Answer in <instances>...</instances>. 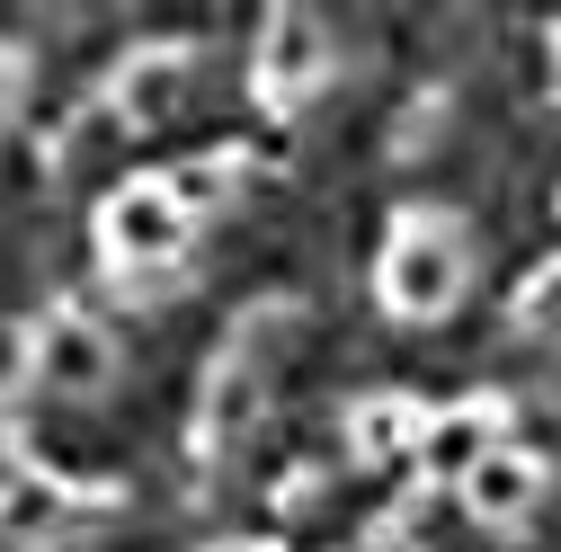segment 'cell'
I'll list each match as a JSON object with an SVG mask.
<instances>
[{"mask_svg": "<svg viewBox=\"0 0 561 552\" xmlns=\"http://www.w3.org/2000/svg\"><path fill=\"white\" fill-rule=\"evenodd\" d=\"M161 187L187 205V215H215V205L232 196V170L224 161H179V170H161Z\"/></svg>", "mask_w": 561, "mask_h": 552, "instance_id": "9", "label": "cell"}, {"mask_svg": "<svg viewBox=\"0 0 561 552\" xmlns=\"http://www.w3.org/2000/svg\"><path fill=\"white\" fill-rule=\"evenodd\" d=\"M517 321H526V330H561V267H543L535 286H526V303H517Z\"/></svg>", "mask_w": 561, "mask_h": 552, "instance_id": "10", "label": "cell"}, {"mask_svg": "<svg viewBox=\"0 0 561 552\" xmlns=\"http://www.w3.org/2000/svg\"><path fill=\"white\" fill-rule=\"evenodd\" d=\"M321 72H330V27L312 10H276L267 36H259V90L276 107H295V99L321 90Z\"/></svg>", "mask_w": 561, "mask_h": 552, "instance_id": "4", "label": "cell"}, {"mask_svg": "<svg viewBox=\"0 0 561 552\" xmlns=\"http://www.w3.org/2000/svg\"><path fill=\"white\" fill-rule=\"evenodd\" d=\"M187 81H196L187 54H170V45H161V54H134L125 72L107 81V107H116L125 125H170V116L187 107Z\"/></svg>", "mask_w": 561, "mask_h": 552, "instance_id": "5", "label": "cell"}, {"mask_svg": "<svg viewBox=\"0 0 561 552\" xmlns=\"http://www.w3.org/2000/svg\"><path fill=\"white\" fill-rule=\"evenodd\" d=\"M27 366H36V383H45V392H62V401H90V392H107L116 348H107V330H99V321H81V312H54V321L27 338Z\"/></svg>", "mask_w": 561, "mask_h": 552, "instance_id": "3", "label": "cell"}, {"mask_svg": "<svg viewBox=\"0 0 561 552\" xmlns=\"http://www.w3.org/2000/svg\"><path fill=\"white\" fill-rule=\"evenodd\" d=\"M535 491H543V463L535 455H517V446H500L472 481H463V517H481V526H517L526 508H535Z\"/></svg>", "mask_w": 561, "mask_h": 552, "instance_id": "7", "label": "cell"}, {"mask_svg": "<svg viewBox=\"0 0 561 552\" xmlns=\"http://www.w3.org/2000/svg\"><path fill=\"white\" fill-rule=\"evenodd\" d=\"M10 90H19V62L0 54V116H10Z\"/></svg>", "mask_w": 561, "mask_h": 552, "instance_id": "12", "label": "cell"}, {"mask_svg": "<svg viewBox=\"0 0 561 552\" xmlns=\"http://www.w3.org/2000/svg\"><path fill=\"white\" fill-rule=\"evenodd\" d=\"M490 455H500V410H490V401H472V410H437V419H428V446H419V463H428L437 481H455V491H463V481H472Z\"/></svg>", "mask_w": 561, "mask_h": 552, "instance_id": "6", "label": "cell"}, {"mask_svg": "<svg viewBox=\"0 0 561 552\" xmlns=\"http://www.w3.org/2000/svg\"><path fill=\"white\" fill-rule=\"evenodd\" d=\"M463 286H472V241H463V223L410 215V223L383 241V267H375L383 312H401V321H446V312L463 303Z\"/></svg>", "mask_w": 561, "mask_h": 552, "instance_id": "1", "label": "cell"}, {"mask_svg": "<svg viewBox=\"0 0 561 552\" xmlns=\"http://www.w3.org/2000/svg\"><path fill=\"white\" fill-rule=\"evenodd\" d=\"M375 552H383V543H375Z\"/></svg>", "mask_w": 561, "mask_h": 552, "instance_id": "13", "label": "cell"}, {"mask_svg": "<svg viewBox=\"0 0 561 552\" xmlns=\"http://www.w3.org/2000/svg\"><path fill=\"white\" fill-rule=\"evenodd\" d=\"M19 481H27V472H19V446H10V428H0V508H10Z\"/></svg>", "mask_w": 561, "mask_h": 552, "instance_id": "11", "label": "cell"}, {"mask_svg": "<svg viewBox=\"0 0 561 552\" xmlns=\"http://www.w3.org/2000/svg\"><path fill=\"white\" fill-rule=\"evenodd\" d=\"M99 241H107L116 267H170V258L196 241V215H187L161 179H134V187H116V196L99 205Z\"/></svg>", "mask_w": 561, "mask_h": 552, "instance_id": "2", "label": "cell"}, {"mask_svg": "<svg viewBox=\"0 0 561 552\" xmlns=\"http://www.w3.org/2000/svg\"><path fill=\"white\" fill-rule=\"evenodd\" d=\"M357 446H366V463H383V455H410V446H428V419H419L410 401H375L366 419H357Z\"/></svg>", "mask_w": 561, "mask_h": 552, "instance_id": "8", "label": "cell"}]
</instances>
